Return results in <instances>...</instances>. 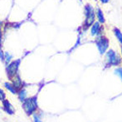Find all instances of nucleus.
Segmentation results:
<instances>
[{"label":"nucleus","mask_w":122,"mask_h":122,"mask_svg":"<svg viewBox=\"0 0 122 122\" xmlns=\"http://www.w3.org/2000/svg\"><path fill=\"white\" fill-rule=\"evenodd\" d=\"M38 96L37 94L32 97H27V99L22 103V107H23V111L26 113L27 116H31L36 112H37L39 110L38 106Z\"/></svg>","instance_id":"obj_1"},{"label":"nucleus","mask_w":122,"mask_h":122,"mask_svg":"<svg viewBox=\"0 0 122 122\" xmlns=\"http://www.w3.org/2000/svg\"><path fill=\"white\" fill-rule=\"evenodd\" d=\"M84 13H85L86 19L83 23V31H86L91 27V26L95 23L96 19V13L94 8L91 4H86L85 6V9H84Z\"/></svg>","instance_id":"obj_2"},{"label":"nucleus","mask_w":122,"mask_h":122,"mask_svg":"<svg viewBox=\"0 0 122 122\" xmlns=\"http://www.w3.org/2000/svg\"><path fill=\"white\" fill-rule=\"evenodd\" d=\"M105 54H106V68H109L111 66H119L122 63V58L115 50L109 49Z\"/></svg>","instance_id":"obj_3"},{"label":"nucleus","mask_w":122,"mask_h":122,"mask_svg":"<svg viewBox=\"0 0 122 122\" xmlns=\"http://www.w3.org/2000/svg\"><path fill=\"white\" fill-rule=\"evenodd\" d=\"M21 64V59H16L12 61L6 66V73L8 80L11 81L16 75L19 73V66Z\"/></svg>","instance_id":"obj_4"},{"label":"nucleus","mask_w":122,"mask_h":122,"mask_svg":"<svg viewBox=\"0 0 122 122\" xmlns=\"http://www.w3.org/2000/svg\"><path fill=\"white\" fill-rule=\"evenodd\" d=\"M95 42L101 55H104L108 51V48H109L110 46V42L109 39L106 37H105L104 35L101 34V35L97 36Z\"/></svg>","instance_id":"obj_5"},{"label":"nucleus","mask_w":122,"mask_h":122,"mask_svg":"<svg viewBox=\"0 0 122 122\" xmlns=\"http://www.w3.org/2000/svg\"><path fill=\"white\" fill-rule=\"evenodd\" d=\"M10 81L12 82V84L13 85V86L16 88V90L18 91H18L21 90L22 88L27 86V84H26L25 82L23 81V80H22V78H21V76H20L19 73H18V75L15 76L13 77V78Z\"/></svg>","instance_id":"obj_6"},{"label":"nucleus","mask_w":122,"mask_h":122,"mask_svg":"<svg viewBox=\"0 0 122 122\" xmlns=\"http://www.w3.org/2000/svg\"><path fill=\"white\" fill-rule=\"evenodd\" d=\"M91 36L92 37H97V36L101 35L103 32V27L101 26L99 22H95L91 26Z\"/></svg>","instance_id":"obj_7"},{"label":"nucleus","mask_w":122,"mask_h":122,"mask_svg":"<svg viewBox=\"0 0 122 122\" xmlns=\"http://www.w3.org/2000/svg\"><path fill=\"white\" fill-rule=\"evenodd\" d=\"M2 106H3V111H4L7 114L10 115V116L14 114V112H15L14 107H13V106L11 104V102H10L8 99H5L4 101H2Z\"/></svg>","instance_id":"obj_8"},{"label":"nucleus","mask_w":122,"mask_h":122,"mask_svg":"<svg viewBox=\"0 0 122 122\" xmlns=\"http://www.w3.org/2000/svg\"><path fill=\"white\" fill-rule=\"evenodd\" d=\"M17 95H18V100L20 101V102L23 103V101H24L27 97H29L28 96H27V86H26V87H23V88H22L21 90L18 91V94H17Z\"/></svg>","instance_id":"obj_9"},{"label":"nucleus","mask_w":122,"mask_h":122,"mask_svg":"<svg viewBox=\"0 0 122 122\" xmlns=\"http://www.w3.org/2000/svg\"><path fill=\"white\" fill-rule=\"evenodd\" d=\"M3 86H4V88L7 89V91H8L10 93L13 94V95H17V94H18V91L13 86V85L12 84L11 81L4 82V83H3Z\"/></svg>","instance_id":"obj_10"},{"label":"nucleus","mask_w":122,"mask_h":122,"mask_svg":"<svg viewBox=\"0 0 122 122\" xmlns=\"http://www.w3.org/2000/svg\"><path fill=\"white\" fill-rule=\"evenodd\" d=\"M96 18H97L98 21L101 24H104L106 23V18H105L104 13H103L102 10L100 8H98L97 9V12H96Z\"/></svg>","instance_id":"obj_11"},{"label":"nucleus","mask_w":122,"mask_h":122,"mask_svg":"<svg viewBox=\"0 0 122 122\" xmlns=\"http://www.w3.org/2000/svg\"><path fill=\"white\" fill-rule=\"evenodd\" d=\"M113 32H114V34L116 36V39L118 40V42H119V43L121 44L122 46V32L119 28H117V27H114Z\"/></svg>","instance_id":"obj_12"},{"label":"nucleus","mask_w":122,"mask_h":122,"mask_svg":"<svg viewBox=\"0 0 122 122\" xmlns=\"http://www.w3.org/2000/svg\"><path fill=\"white\" fill-rule=\"evenodd\" d=\"M1 22H0V59L2 61H4V52L2 50V38H3V32H2V27H1Z\"/></svg>","instance_id":"obj_13"},{"label":"nucleus","mask_w":122,"mask_h":122,"mask_svg":"<svg viewBox=\"0 0 122 122\" xmlns=\"http://www.w3.org/2000/svg\"><path fill=\"white\" fill-rule=\"evenodd\" d=\"M13 60V55L10 54L8 51H5L4 52V62L6 63V65L9 64Z\"/></svg>","instance_id":"obj_14"},{"label":"nucleus","mask_w":122,"mask_h":122,"mask_svg":"<svg viewBox=\"0 0 122 122\" xmlns=\"http://www.w3.org/2000/svg\"><path fill=\"white\" fill-rule=\"evenodd\" d=\"M114 73L118 77H120V79L122 81V67H117L114 70Z\"/></svg>","instance_id":"obj_15"},{"label":"nucleus","mask_w":122,"mask_h":122,"mask_svg":"<svg viewBox=\"0 0 122 122\" xmlns=\"http://www.w3.org/2000/svg\"><path fill=\"white\" fill-rule=\"evenodd\" d=\"M32 116H33V122H42L40 114L36 112L35 114L32 115Z\"/></svg>","instance_id":"obj_16"},{"label":"nucleus","mask_w":122,"mask_h":122,"mask_svg":"<svg viewBox=\"0 0 122 122\" xmlns=\"http://www.w3.org/2000/svg\"><path fill=\"white\" fill-rule=\"evenodd\" d=\"M7 96H6V93H5V92L3 91V89H2L1 87H0V101H4L5 99H6Z\"/></svg>","instance_id":"obj_17"},{"label":"nucleus","mask_w":122,"mask_h":122,"mask_svg":"<svg viewBox=\"0 0 122 122\" xmlns=\"http://www.w3.org/2000/svg\"><path fill=\"white\" fill-rule=\"evenodd\" d=\"M100 1L101 2V3H104V4H106V3H108L110 2V0H100Z\"/></svg>","instance_id":"obj_18"},{"label":"nucleus","mask_w":122,"mask_h":122,"mask_svg":"<svg viewBox=\"0 0 122 122\" xmlns=\"http://www.w3.org/2000/svg\"><path fill=\"white\" fill-rule=\"evenodd\" d=\"M121 56H122V46H121Z\"/></svg>","instance_id":"obj_19"},{"label":"nucleus","mask_w":122,"mask_h":122,"mask_svg":"<svg viewBox=\"0 0 122 122\" xmlns=\"http://www.w3.org/2000/svg\"><path fill=\"white\" fill-rule=\"evenodd\" d=\"M94 1H95V2H97V0H94Z\"/></svg>","instance_id":"obj_20"}]
</instances>
